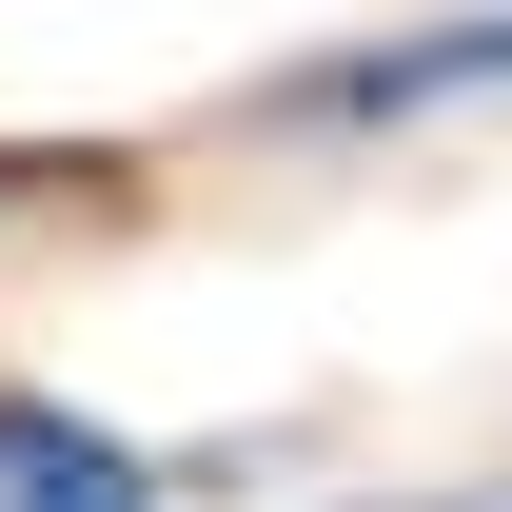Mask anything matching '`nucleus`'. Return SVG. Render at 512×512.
<instances>
[{
  "instance_id": "1",
  "label": "nucleus",
  "mask_w": 512,
  "mask_h": 512,
  "mask_svg": "<svg viewBox=\"0 0 512 512\" xmlns=\"http://www.w3.org/2000/svg\"><path fill=\"white\" fill-rule=\"evenodd\" d=\"M493 79H512V0H473V20H414V40H355V60H296L256 119H276V138H394V119L493 99Z\"/></svg>"
},
{
  "instance_id": "2",
  "label": "nucleus",
  "mask_w": 512,
  "mask_h": 512,
  "mask_svg": "<svg viewBox=\"0 0 512 512\" xmlns=\"http://www.w3.org/2000/svg\"><path fill=\"white\" fill-rule=\"evenodd\" d=\"M0 512H178V473H158L119 414H79V394L0 375Z\"/></svg>"
},
{
  "instance_id": "3",
  "label": "nucleus",
  "mask_w": 512,
  "mask_h": 512,
  "mask_svg": "<svg viewBox=\"0 0 512 512\" xmlns=\"http://www.w3.org/2000/svg\"><path fill=\"white\" fill-rule=\"evenodd\" d=\"M0 197H20V178H0Z\"/></svg>"
}]
</instances>
